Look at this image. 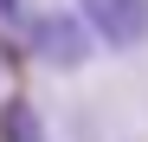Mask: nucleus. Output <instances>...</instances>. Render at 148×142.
Listing matches in <instances>:
<instances>
[{
	"label": "nucleus",
	"mask_w": 148,
	"mask_h": 142,
	"mask_svg": "<svg viewBox=\"0 0 148 142\" xmlns=\"http://www.w3.org/2000/svg\"><path fill=\"white\" fill-rule=\"evenodd\" d=\"M77 13L97 32V45H110V52L148 45V0H77Z\"/></svg>",
	"instance_id": "2"
},
{
	"label": "nucleus",
	"mask_w": 148,
	"mask_h": 142,
	"mask_svg": "<svg viewBox=\"0 0 148 142\" xmlns=\"http://www.w3.org/2000/svg\"><path fill=\"white\" fill-rule=\"evenodd\" d=\"M26 39H32V58H45L52 71H77L97 45L84 13H39V19H26Z\"/></svg>",
	"instance_id": "1"
},
{
	"label": "nucleus",
	"mask_w": 148,
	"mask_h": 142,
	"mask_svg": "<svg viewBox=\"0 0 148 142\" xmlns=\"http://www.w3.org/2000/svg\"><path fill=\"white\" fill-rule=\"evenodd\" d=\"M0 26H26V0H0Z\"/></svg>",
	"instance_id": "3"
}]
</instances>
